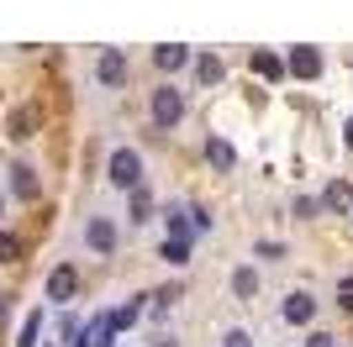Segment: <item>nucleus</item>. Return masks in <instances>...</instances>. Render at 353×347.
Segmentation results:
<instances>
[{"mask_svg":"<svg viewBox=\"0 0 353 347\" xmlns=\"http://www.w3.org/2000/svg\"><path fill=\"white\" fill-rule=\"evenodd\" d=\"M105 179L117 189H137L143 185V158H137V147H117L111 163H105Z\"/></svg>","mask_w":353,"mask_h":347,"instance_id":"obj_1","label":"nucleus"},{"mask_svg":"<svg viewBox=\"0 0 353 347\" xmlns=\"http://www.w3.org/2000/svg\"><path fill=\"white\" fill-rule=\"evenodd\" d=\"M148 116H153V127H179L185 95H179L174 85H159V90H153V101H148Z\"/></svg>","mask_w":353,"mask_h":347,"instance_id":"obj_2","label":"nucleus"},{"mask_svg":"<svg viewBox=\"0 0 353 347\" xmlns=\"http://www.w3.org/2000/svg\"><path fill=\"white\" fill-rule=\"evenodd\" d=\"M285 69L295 74V79H316V74H322V53H316V48H290V58H285Z\"/></svg>","mask_w":353,"mask_h":347,"instance_id":"obj_3","label":"nucleus"},{"mask_svg":"<svg viewBox=\"0 0 353 347\" xmlns=\"http://www.w3.org/2000/svg\"><path fill=\"white\" fill-rule=\"evenodd\" d=\"M74 289H79V274H74L69 263H59V269H53V274H48V300H74Z\"/></svg>","mask_w":353,"mask_h":347,"instance_id":"obj_4","label":"nucleus"},{"mask_svg":"<svg viewBox=\"0 0 353 347\" xmlns=\"http://www.w3.org/2000/svg\"><path fill=\"white\" fill-rule=\"evenodd\" d=\"M311 316H316V300H311L306 289H295V295H285V321H290V326H306Z\"/></svg>","mask_w":353,"mask_h":347,"instance_id":"obj_5","label":"nucleus"},{"mask_svg":"<svg viewBox=\"0 0 353 347\" xmlns=\"http://www.w3.org/2000/svg\"><path fill=\"white\" fill-rule=\"evenodd\" d=\"M95 74H101V85H111V90H117L121 79H127V58H121L117 48H105V53H101V63H95Z\"/></svg>","mask_w":353,"mask_h":347,"instance_id":"obj_6","label":"nucleus"},{"mask_svg":"<svg viewBox=\"0 0 353 347\" xmlns=\"http://www.w3.org/2000/svg\"><path fill=\"white\" fill-rule=\"evenodd\" d=\"M85 242L95 247V253H117V227H111L105 216H95V221L85 227Z\"/></svg>","mask_w":353,"mask_h":347,"instance_id":"obj_7","label":"nucleus"},{"mask_svg":"<svg viewBox=\"0 0 353 347\" xmlns=\"http://www.w3.org/2000/svg\"><path fill=\"white\" fill-rule=\"evenodd\" d=\"M6 174H11V195L16 200H37V174H32L27 163H11Z\"/></svg>","mask_w":353,"mask_h":347,"instance_id":"obj_8","label":"nucleus"},{"mask_svg":"<svg viewBox=\"0 0 353 347\" xmlns=\"http://www.w3.org/2000/svg\"><path fill=\"white\" fill-rule=\"evenodd\" d=\"M153 63H159L163 74H174V69L190 63V53H185V43H163V48H153Z\"/></svg>","mask_w":353,"mask_h":347,"instance_id":"obj_9","label":"nucleus"},{"mask_svg":"<svg viewBox=\"0 0 353 347\" xmlns=\"http://www.w3.org/2000/svg\"><path fill=\"white\" fill-rule=\"evenodd\" d=\"M6 132H11L16 143H21V137H32V132H37V111H32V105H16L11 121H6Z\"/></svg>","mask_w":353,"mask_h":347,"instance_id":"obj_10","label":"nucleus"},{"mask_svg":"<svg viewBox=\"0 0 353 347\" xmlns=\"http://www.w3.org/2000/svg\"><path fill=\"white\" fill-rule=\"evenodd\" d=\"M206 158L216 163V169H237V147L227 143V137H211V143H206Z\"/></svg>","mask_w":353,"mask_h":347,"instance_id":"obj_11","label":"nucleus"},{"mask_svg":"<svg viewBox=\"0 0 353 347\" xmlns=\"http://www.w3.org/2000/svg\"><path fill=\"white\" fill-rule=\"evenodd\" d=\"M253 74H259V79H280L285 74V63L274 53H269V48H259V53H253Z\"/></svg>","mask_w":353,"mask_h":347,"instance_id":"obj_12","label":"nucleus"},{"mask_svg":"<svg viewBox=\"0 0 353 347\" xmlns=\"http://www.w3.org/2000/svg\"><path fill=\"white\" fill-rule=\"evenodd\" d=\"M195 79H201V85H221V58L201 53V58H195Z\"/></svg>","mask_w":353,"mask_h":347,"instance_id":"obj_13","label":"nucleus"},{"mask_svg":"<svg viewBox=\"0 0 353 347\" xmlns=\"http://www.w3.org/2000/svg\"><path fill=\"white\" fill-rule=\"evenodd\" d=\"M322 205H327V211H348V205H353L348 185H343V179H332V185H327V195H322Z\"/></svg>","mask_w":353,"mask_h":347,"instance_id":"obj_14","label":"nucleus"},{"mask_svg":"<svg viewBox=\"0 0 353 347\" xmlns=\"http://www.w3.org/2000/svg\"><path fill=\"white\" fill-rule=\"evenodd\" d=\"M137 316H143V300H127L121 311H111V332H127Z\"/></svg>","mask_w":353,"mask_h":347,"instance_id":"obj_15","label":"nucleus"},{"mask_svg":"<svg viewBox=\"0 0 353 347\" xmlns=\"http://www.w3.org/2000/svg\"><path fill=\"white\" fill-rule=\"evenodd\" d=\"M169 237H174V242H190V211H169Z\"/></svg>","mask_w":353,"mask_h":347,"instance_id":"obj_16","label":"nucleus"},{"mask_svg":"<svg viewBox=\"0 0 353 347\" xmlns=\"http://www.w3.org/2000/svg\"><path fill=\"white\" fill-rule=\"evenodd\" d=\"M37 332H43V311H32V316L21 321V337H16V347H37Z\"/></svg>","mask_w":353,"mask_h":347,"instance_id":"obj_17","label":"nucleus"},{"mask_svg":"<svg viewBox=\"0 0 353 347\" xmlns=\"http://www.w3.org/2000/svg\"><path fill=\"white\" fill-rule=\"evenodd\" d=\"M232 295H243V300L259 295V274H253V269H237V274H232Z\"/></svg>","mask_w":353,"mask_h":347,"instance_id":"obj_18","label":"nucleus"},{"mask_svg":"<svg viewBox=\"0 0 353 347\" xmlns=\"http://www.w3.org/2000/svg\"><path fill=\"white\" fill-rule=\"evenodd\" d=\"M132 221H153V195H148L143 185L132 189Z\"/></svg>","mask_w":353,"mask_h":347,"instance_id":"obj_19","label":"nucleus"},{"mask_svg":"<svg viewBox=\"0 0 353 347\" xmlns=\"http://www.w3.org/2000/svg\"><path fill=\"white\" fill-rule=\"evenodd\" d=\"M159 258L163 263H190V242H174V237H169V242L159 247Z\"/></svg>","mask_w":353,"mask_h":347,"instance_id":"obj_20","label":"nucleus"},{"mask_svg":"<svg viewBox=\"0 0 353 347\" xmlns=\"http://www.w3.org/2000/svg\"><path fill=\"white\" fill-rule=\"evenodd\" d=\"M16 258H21V237L0 231V263H16Z\"/></svg>","mask_w":353,"mask_h":347,"instance_id":"obj_21","label":"nucleus"},{"mask_svg":"<svg viewBox=\"0 0 353 347\" xmlns=\"http://www.w3.org/2000/svg\"><path fill=\"white\" fill-rule=\"evenodd\" d=\"M306 347H338V337H327V332H311Z\"/></svg>","mask_w":353,"mask_h":347,"instance_id":"obj_22","label":"nucleus"},{"mask_svg":"<svg viewBox=\"0 0 353 347\" xmlns=\"http://www.w3.org/2000/svg\"><path fill=\"white\" fill-rule=\"evenodd\" d=\"M227 347H253V337L248 332H227Z\"/></svg>","mask_w":353,"mask_h":347,"instance_id":"obj_23","label":"nucleus"},{"mask_svg":"<svg viewBox=\"0 0 353 347\" xmlns=\"http://www.w3.org/2000/svg\"><path fill=\"white\" fill-rule=\"evenodd\" d=\"M343 132H348V147H353V121H348V127H343Z\"/></svg>","mask_w":353,"mask_h":347,"instance_id":"obj_24","label":"nucleus"},{"mask_svg":"<svg viewBox=\"0 0 353 347\" xmlns=\"http://www.w3.org/2000/svg\"><path fill=\"white\" fill-rule=\"evenodd\" d=\"M0 321H6V295H0Z\"/></svg>","mask_w":353,"mask_h":347,"instance_id":"obj_25","label":"nucleus"}]
</instances>
